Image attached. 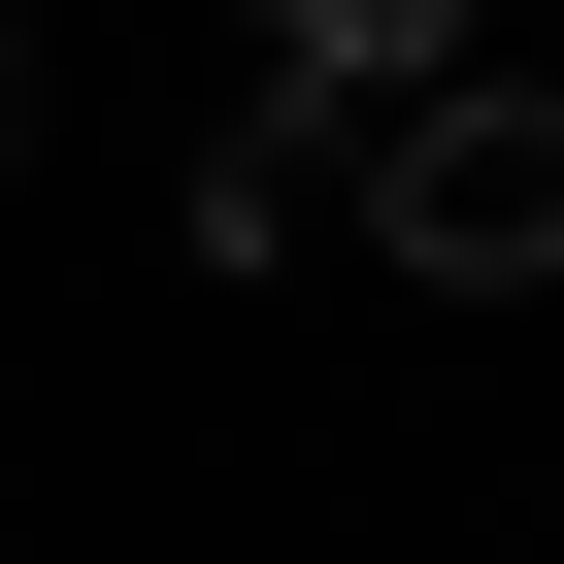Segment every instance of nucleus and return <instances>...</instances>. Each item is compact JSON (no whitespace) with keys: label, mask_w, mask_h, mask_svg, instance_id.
Here are the masks:
<instances>
[{"label":"nucleus","mask_w":564,"mask_h":564,"mask_svg":"<svg viewBox=\"0 0 564 564\" xmlns=\"http://www.w3.org/2000/svg\"><path fill=\"white\" fill-rule=\"evenodd\" d=\"M366 232L432 265V300H564V100H531V67H432V100L366 133Z\"/></svg>","instance_id":"obj_1"},{"label":"nucleus","mask_w":564,"mask_h":564,"mask_svg":"<svg viewBox=\"0 0 564 564\" xmlns=\"http://www.w3.org/2000/svg\"><path fill=\"white\" fill-rule=\"evenodd\" d=\"M333 199H366V133H333V67H265V100L199 133V265H300Z\"/></svg>","instance_id":"obj_2"},{"label":"nucleus","mask_w":564,"mask_h":564,"mask_svg":"<svg viewBox=\"0 0 564 564\" xmlns=\"http://www.w3.org/2000/svg\"><path fill=\"white\" fill-rule=\"evenodd\" d=\"M432 34L465 0H265V67H333V100H432Z\"/></svg>","instance_id":"obj_3"}]
</instances>
